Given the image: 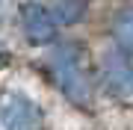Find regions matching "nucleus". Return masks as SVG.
Here are the masks:
<instances>
[{
  "label": "nucleus",
  "mask_w": 133,
  "mask_h": 130,
  "mask_svg": "<svg viewBox=\"0 0 133 130\" xmlns=\"http://www.w3.org/2000/svg\"><path fill=\"white\" fill-rule=\"evenodd\" d=\"M50 74L56 80L59 92L71 104H77V106L92 104V86H89V77L83 71V56H80L77 44L65 42V44H56L50 50Z\"/></svg>",
  "instance_id": "1"
},
{
  "label": "nucleus",
  "mask_w": 133,
  "mask_h": 130,
  "mask_svg": "<svg viewBox=\"0 0 133 130\" xmlns=\"http://www.w3.org/2000/svg\"><path fill=\"white\" fill-rule=\"evenodd\" d=\"M18 24L30 44H53L56 42L59 24L53 21L50 6L42 3V0H24L18 6Z\"/></svg>",
  "instance_id": "2"
},
{
  "label": "nucleus",
  "mask_w": 133,
  "mask_h": 130,
  "mask_svg": "<svg viewBox=\"0 0 133 130\" xmlns=\"http://www.w3.org/2000/svg\"><path fill=\"white\" fill-rule=\"evenodd\" d=\"M101 83L112 98H130L133 95V59L127 50L112 47L101 59Z\"/></svg>",
  "instance_id": "3"
},
{
  "label": "nucleus",
  "mask_w": 133,
  "mask_h": 130,
  "mask_svg": "<svg viewBox=\"0 0 133 130\" xmlns=\"http://www.w3.org/2000/svg\"><path fill=\"white\" fill-rule=\"evenodd\" d=\"M3 130H44V115L38 110L36 101H30L27 95H12L3 104Z\"/></svg>",
  "instance_id": "4"
},
{
  "label": "nucleus",
  "mask_w": 133,
  "mask_h": 130,
  "mask_svg": "<svg viewBox=\"0 0 133 130\" xmlns=\"http://www.w3.org/2000/svg\"><path fill=\"white\" fill-rule=\"evenodd\" d=\"M109 33H112L115 47L133 53V6H121L109 18Z\"/></svg>",
  "instance_id": "5"
},
{
  "label": "nucleus",
  "mask_w": 133,
  "mask_h": 130,
  "mask_svg": "<svg viewBox=\"0 0 133 130\" xmlns=\"http://www.w3.org/2000/svg\"><path fill=\"white\" fill-rule=\"evenodd\" d=\"M50 12L59 27H74L89 15V0H50Z\"/></svg>",
  "instance_id": "6"
},
{
  "label": "nucleus",
  "mask_w": 133,
  "mask_h": 130,
  "mask_svg": "<svg viewBox=\"0 0 133 130\" xmlns=\"http://www.w3.org/2000/svg\"><path fill=\"white\" fill-rule=\"evenodd\" d=\"M6 59H9V53H6V47H3V44H0V68L6 65Z\"/></svg>",
  "instance_id": "7"
}]
</instances>
